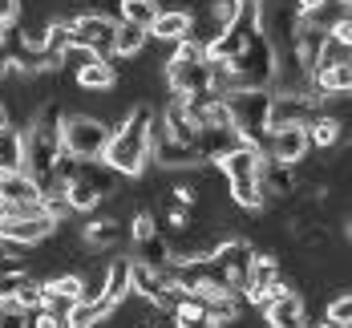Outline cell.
<instances>
[{
  "label": "cell",
  "instance_id": "cell-9",
  "mask_svg": "<svg viewBox=\"0 0 352 328\" xmlns=\"http://www.w3.org/2000/svg\"><path fill=\"white\" fill-rule=\"evenodd\" d=\"M166 85L175 98H195V94H207L214 89V73L211 61H182V57H170L166 61Z\"/></svg>",
  "mask_w": 352,
  "mask_h": 328
},
{
  "label": "cell",
  "instance_id": "cell-4",
  "mask_svg": "<svg viewBox=\"0 0 352 328\" xmlns=\"http://www.w3.org/2000/svg\"><path fill=\"white\" fill-rule=\"evenodd\" d=\"M259 162H263V150L247 142H235L227 154L214 158V166L227 175V186H231V199L243 207V211H259L267 199L259 190Z\"/></svg>",
  "mask_w": 352,
  "mask_h": 328
},
{
  "label": "cell",
  "instance_id": "cell-29",
  "mask_svg": "<svg viewBox=\"0 0 352 328\" xmlns=\"http://www.w3.org/2000/svg\"><path fill=\"white\" fill-rule=\"evenodd\" d=\"M25 280H29V272H25V267H4V263H0V300H12L16 288H21Z\"/></svg>",
  "mask_w": 352,
  "mask_h": 328
},
{
  "label": "cell",
  "instance_id": "cell-20",
  "mask_svg": "<svg viewBox=\"0 0 352 328\" xmlns=\"http://www.w3.org/2000/svg\"><path fill=\"white\" fill-rule=\"evenodd\" d=\"M109 312H113V304L109 300H77L69 312H65V328H102L109 320Z\"/></svg>",
  "mask_w": 352,
  "mask_h": 328
},
{
  "label": "cell",
  "instance_id": "cell-27",
  "mask_svg": "<svg viewBox=\"0 0 352 328\" xmlns=\"http://www.w3.org/2000/svg\"><path fill=\"white\" fill-rule=\"evenodd\" d=\"M118 12H122L126 25H138V29L150 33V25L158 17V0H118Z\"/></svg>",
  "mask_w": 352,
  "mask_h": 328
},
{
  "label": "cell",
  "instance_id": "cell-36",
  "mask_svg": "<svg viewBox=\"0 0 352 328\" xmlns=\"http://www.w3.org/2000/svg\"><path fill=\"white\" fill-rule=\"evenodd\" d=\"M4 41H8V29H0V49H4Z\"/></svg>",
  "mask_w": 352,
  "mask_h": 328
},
{
  "label": "cell",
  "instance_id": "cell-22",
  "mask_svg": "<svg viewBox=\"0 0 352 328\" xmlns=\"http://www.w3.org/2000/svg\"><path fill=\"white\" fill-rule=\"evenodd\" d=\"M130 296V267L126 259H109L106 263V284H102V300H109L113 308Z\"/></svg>",
  "mask_w": 352,
  "mask_h": 328
},
{
  "label": "cell",
  "instance_id": "cell-26",
  "mask_svg": "<svg viewBox=\"0 0 352 328\" xmlns=\"http://www.w3.org/2000/svg\"><path fill=\"white\" fill-rule=\"evenodd\" d=\"M21 162H25V138L21 130L4 126L0 130V171H21Z\"/></svg>",
  "mask_w": 352,
  "mask_h": 328
},
{
  "label": "cell",
  "instance_id": "cell-39",
  "mask_svg": "<svg viewBox=\"0 0 352 328\" xmlns=\"http://www.w3.org/2000/svg\"><path fill=\"white\" fill-rule=\"evenodd\" d=\"M142 328H162V325H142Z\"/></svg>",
  "mask_w": 352,
  "mask_h": 328
},
{
  "label": "cell",
  "instance_id": "cell-8",
  "mask_svg": "<svg viewBox=\"0 0 352 328\" xmlns=\"http://www.w3.org/2000/svg\"><path fill=\"white\" fill-rule=\"evenodd\" d=\"M57 231V223L45 215V211H33V215H4L0 219V239L8 243V248H36V243H45L49 235Z\"/></svg>",
  "mask_w": 352,
  "mask_h": 328
},
{
  "label": "cell",
  "instance_id": "cell-23",
  "mask_svg": "<svg viewBox=\"0 0 352 328\" xmlns=\"http://www.w3.org/2000/svg\"><path fill=\"white\" fill-rule=\"evenodd\" d=\"M344 61H352V41H344V36H336V33H324L312 69H324V65H344ZM312 69H308V73H312Z\"/></svg>",
  "mask_w": 352,
  "mask_h": 328
},
{
  "label": "cell",
  "instance_id": "cell-7",
  "mask_svg": "<svg viewBox=\"0 0 352 328\" xmlns=\"http://www.w3.org/2000/svg\"><path fill=\"white\" fill-rule=\"evenodd\" d=\"M113 29H118V21H109V17H102V12H81V17H69L73 45L89 49L94 57H109V53H113Z\"/></svg>",
  "mask_w": 352,
  "mask_h": 328
},
{
  "label": "cell",
  "instance_id": "cell-35",
  "mask_svg": "<svg viewBox=\"0 0 352 328\" xmlns=\"http://www.w3.org/2000/svg\"><path fill=\"white\" fill-rule=\"evenodd\" d=\"M235 4H239V8H243V12H259V8H263V4H267V0H235Z\"/></svg>",
  "mask_w": 352,
  "mask_h": 328
},
{
  "label": "cell",
  "instance_id": "cell-1",
  "mask_svg": "<svg viewBox=\"0 0 352 328\" xmlns=\"http://www.w3.org/2000/svg\"><path fill=\"white\" fill-rule=\"evenodd\" d=\"M61 122H65V113H61V106L49 98V102L33 113L29 130L21 134V138H25V162H21V171L41 186V195L53 190V162H57V154H61Z\"/></svg>",
  "mask_w": 352,
  "mask_h": 328
},
{
  "label": "cell",
  "instance_id": "cell-30",
  "mask_svg": "<svg viewBox=\"0 0 352 328\" xmlns=\"http://www.w3.org/2000/svg\"><path fill=\"white\" fill-rule=\"evenodd\" d=\"M25 328H65V320L57 312H49L45 304H36V308L25 312Z\"/></svg>",
  "mask_w": 352,
  "mask_h": 328
},
{
  "label": "cell",
  "instance_id": "cell-2",
  "mask_svg": "<svg viewBox=\"0 0 352 328\" xmlns=\"http://www.w3.org/2000/svg\"><path fill=\"white\" fill-rule=\"evenodd\" d=\"M150 122H154V109L134 106L118 130H109L102 162L109 171H118L122 179H138L142 171L150 166Z\"/></svg>",
  "mask_w": 352,
  "mask_h": 328
},
{
  "label": "cell",
  "instance_id": "cell-33",
  "mask_svg": "<svg viewBox=\"0 0 352 328\" xmlns=\"http://www.w3.org/2000/svg\"><path fill=\"white\" fill-rule=\"evenodd\" d=\"M175 199H178V207H195V203H199V186L178 182V186H175Z\"/></svg>",
  "mask_w": 352,
  "mask_h": 328
},
{
  "label": "cell",
  "instance_id": "cell-24",
  "mask_svg": "<svg viewBox=\"0 0 352 328\" xmlns=\"http://www.w3.org/2000/svg\"><path fill=\"white\" fill-rule=\"evenodd\" d=\"M276 280H280V263H276V255H251L243 288H272ZM243 288H239V292H243Z\"/></svg>",
  "mask_w": 352,
  "mask_h": 328
},
{
  "label": "cell",
  "instance_id": "cell-15",
  "mask_svg": "<svg viewBox=\"0 0 352 328\" xmlns=\"http://www.w3.org/2000/svg\"><path fill=\"white\" fill-rule=\"evenodd\" d=\"M126 267H130V292H138L142 300H150V304H158L162 308V296H166V280H162V267H154V263H146V259H126Z\"/></svg>",
  "mask_w": 352,
  "mask_h": 328
},
{
  "label": "cell",
  "instance_id": "cell-11",
  "mask_svg": "<svg viewBox=\"0 0 352 328\" xmlns=\"http://www.w3.org/2000/svg\"><path fill=\"white\" fill-rule=\"evenodd\" d=\"M316 102L308 94H272V109H267V130H283V126H308Z\"/></svg>",
  "mask_w": 352,
  "mask_h": 328
},
{
  "label": "cell",
  "instance_id": "cell-37",
  "mask_svg": "<svg viewBox=\"0 0 352 328\" xmlns=\"http://www.w3.org/2000/svg\"><path fill=\"white\" fill-rule=\"evenodd\" d=\"M4 215H8V207H4V203H0V219H4Z\"/></svg>",
  "mask_w": 352,
  "mask_h": 328
},
{
  "label": "cell",
  "instance_id": "cell-13",
  "mask_svg": "<svg viewBox=\"0 0 352 328\" xmlns=\"http://www.w3.org/2000/svg\"><path fill=\"white\" fill-rule=\"evenodd\" d=\"M263 320H267V328H308V308H304L300 292L272 296L263 304Z\"/></svg>",
  "mask_w": 352,
  "mask_h": 328
},
{
  "label": "cell",
  "instance_id": "cell-28",
  "mask_svg": "<svg viewBox=\"0 0 352 328\" xmlns=\"http://www.w3.org/2000/svg\"><path fill=\"white\" fill-rule=\"evenodd\" d=\"M324 320L328 325H340V328H349L352 325V300L340 292V296H332L328 304H324Z\"/></svg>",
  "mask_w": 352,
  "mask_h": 328
},
{
  "label": "cell",
  "instance_id": "cell-18",
  "mask_svg": "<svg viewBox=\"0 0 352 328\" xmlns=\"http://www.w3.org/2000/svg\"><path fill=\"white\" fill-rule=\"evenodd\" d=\"M41 186H36L25 171H0V203L16 207V203H36Z\"/></svg>",
  "mask_w": 352,
  "mask_h": 328
},
{
  "label": "cell",
  "instance_id": "cell-34",
  "mask_svg": "<svg viewBox=\"0 0 352 328\" xmlns=\"http://www.w3.org/2000/svg\"><path fill=\"white\" fill-rule=\"evenodd\" d=\"M21 12V0H0V29H8Z\"/></svg>",
  "mask_w": 352,
  "mask_h": 328
},
{
  "label": "cell",
  "instance_id": "cell-19",
  "mask_svg": "<svg viewBox=\"0 0 352 328\" xmlns=\"http://www.w3.org/2000/svg\"><path fill=\"white\" fill-rule=\"evenodd\" d=\"M304 134H308V146L328 150V146H336L340 138H344V122H340L336 113H328V109H316L312 122L304 126Z\"/></svg>",
  "mask_w": 352,
  "mask_h": 328
},
{
  "label": "cell",
  "instance_id": "cell-16",
  "mask_svg": "<svg viewBox=\"0 0 352 328\" xmlns=\"http://www.w3.org/2000/svg\"><path fill=\"white\" fill-rule=\"evenodd\" d=\"M195 33V12L190 8H158V17H154V25H150V36H158V41H182V36Z\"/></svg>",
  "mask_w": 352,
  "mask_h": 328
},
{
  "label": "cell",
  "instance_id": "cell-38",
  "mask_svg": "<svg viewBox=\"0 0 352 328\" xmlns=\"http://www.w3.org/2000/svg\"><path fill=\"white\" fill-rule=\"evenodd\" d=\"M320 328H340V325H328V320H324V325H320Z\"/></svg>",
  "mask_w": 352,
  "mask_h": 328
},
{
  "label": "cell",
  "instance_id": "cell-6",
  "mask_svg": "<svg viewBox=\"0 0 352 328\" xmlns=\"http://www.w3.org/2000/svg\"><path fill=\"white\" fill-rule=\"evenodd\" d=\"M106 142H109V126L98 122V118L77 113V118H65V122H61V150L73 154V158H81V162L102 158Z\"/></svg>",
  "mask_w": 352,
  "mask_h": 328
},
{
  "label": "cell",
  "instance_id": "cell-14",
  "mask_svg": "<svg viewBox=\"0 0 352 328\" xmlns=\"http://www.w3.org/2000/svg\"><path fill=\"white\" fill-rule=\"evenodd\" d=\"M81 300V276H53V280H41V304L49 312H57L65 320L73 304Z\"/></svg>",
  "mask_w": 352,
  "mask_h": 328
},
{
  "label": "cell",
  "instance_id": "cell-31",
  "mask_svg": "<svg viewBox=\"0 0 352 328\" xmlns=\"http://www.w3.org/2000/svg\"><path fill=\"white\" fill-rule=\"evenodd\" d=\"M12 304H16L21 312H29V308H36V304H41V280H33V276H29V280H25V284L16 288V296H12Z\"/></svg>",
  "mask_w": 352,
  "mask_h": 328
},
{
  "label": "cell",
  "instance_id": "cell-21",
  "mask_svg": "<svg viewBox=\"0 0 352 328\" xmlns=\"http://www.w3.org/2000/svg\"><path fill=\"white\" fill-rule=\"evenodd\" d=\"M77 85L81 89H113L118 69L109 65V57H89L85 65H77Z\"/></svg>",
  "mask_w": 352,
  "mask_h": 328
},
{
  "label": "cell",
  "instance_id": "cell-5",
  "mask_svg": "<svg viewBox=\"0 0 352 328\" xmlns=\"http://www.w3.org/2000/svg\"><path fill=\"white\" fill-rule=\"evenodd\" d=\"M118 171H109L102 158H89L77 166V175L65 182V203L69 211H94L98 203H106L109 195H118Z\"/></svg>",
  "mask_w": 352,
  "mask_h": 328
},
{
  "label": "cell",
  "instance_id": "cell-10",
  "mask_svg": "<svg viewBox=\"0 0 352 328\" xmlns=\"http://www.w3.org/2000/svg\"><path fill=\"white\" fill-rule=\"evenodd\" d=\"M251 255H255V248H251L247 239H223V243H214L211 248L207 259L219 267L223 284H227L231 292H239L247 284V263H251Z\"/></svg>",
  "mask_w": 352,
  "mask_h": 328
},
{
  "label": "cell",
  "instance_id": "cell-12",
  "mask_svg": "<svg viewBox=\"0 0 352 328\" xmlns=\"http://www.w3.org/2000/svg\"><path fill=\"white\" fill-rule=\"evenodd\" d=\"M308 150H312V146H308V134H304V126L267 130V142H263V154H267V158H276V162H287V166L304 162V154H308Z\"/></svg>",
  "mask_w": 352,
  "mask_h": 328
},
{
  "label": "cell",
  "instance_id": "cell-3",
  "mask_svg": "<svg viewBox=\"0 0 352 328\" xmlns=\"http://www.w3.org/2000/svg\"><path fill=\"white\" fill-rule=\"evenodd\" d=\"M223 106H227L231 130L239 134V142L263 150V142H267V109H272V89H259V85L223 89Z\"/></svg>",
  "mask_w": 352,
  "mask_h": 328
},
{
  "label": "cell",
  "instance_id": "cell-32",
  "mask_svg": "<svg viewBox=\"0 0 352 328\" xmlns=\"http://www.w3.org/2000/svg\"><path fill=\"white\" fill-rule=\"evenodd\" d=\"M211 17H214V33H219V29L235 25V17H239V4H235V0H211Z\"/></svg>",
  "mask_w": 352,
  "mask_h": 328
},
{
  "label": "cell",
  "instance_id": "cell-17",
  "mask_svg": "<svg viewBox=\"0 0 352 328\" xmlns=\"http://www.w3.org/2000/svg\"><path fill=\"white\" fill-rule=\"evenodd\" d=\"M81 239H85V248H98V252H109V248H118L122 239H126V227H122V219H89L85 227H81Z\"/></svg>",
  "mask_w": 352,
  "mask_h": 328
},
{
  "label": "cell",
  "instance_id": "cell-25",
  "mask_svg": "<svg viewBox=\"0 0 352 328\" xmlns=\"http://www.w3.org/2000/svg\"><path fill=\"white\" fill-rule=\"evenodd\" d=\"M146 41H150V33H146V29L118 21V29H113V53H118V57H134V53H142V49H146Z\"/></svg>",
  "mask_w": 352,
  "mask_h": 328
}]
</instances>
